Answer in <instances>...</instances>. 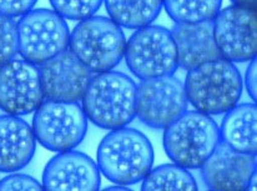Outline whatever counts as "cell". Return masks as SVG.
<instances>
[{"label":"cell","instance_id":"1","mask_svg":"<svg viewBox=\"0 0 257 191\" xmlns=\"http://www.w3.org/2000/svg\"><path fill=\"white\" fill-rule=\"evenodd\" d=\"M96 165L99 171L114 184H138L153 169V144L136 129L125 126L110 130L99 144Z\"/></svg>","mask_w":257,"mask_h":191},{"label":"cell","instance_id":"2","mask_svg":"<svg viewBox=\"0 0 257 191\" xmlns=\"http://www.w3.org/2000/svg\"><path fill=\"white\" fill-rule=\"evenodd\" d=\"M80 102L87 120L97 128H125L136 116V82L120 71L96 73Z\"/></svg>","mask_w":257,"mask_h":191},{"label":"cell","instance_id":"3","mask_svg":"<svg viewBox=\"0 0 257 191\" xmlns=\"http://www.w3.org/2000/svg\"><path fill=\"white\" fill-rule=\"evenodd\" d=\"M184 86L195 110L221 115L238 104L243 82L235 63L221 58L187 70Z\"/></svg>","mask_w":257,"mask_h":191},{"label":"cell","instance_id":"4","mask_svg":"<svg viewBox=\"0 0 257 191\" xmlns=\"http://www.w3.org/2000/svg\"><path fill=\"white\" fill-rule=\"evenodd\" d=\"M220 143V129L211 115L186 110L164 129L163 145L174 164L200 169Z\"/></svg>","mask_w":257,"mask_h":191},{"label":"cell","instance_id":"5","mask_svg":"<svg viewBox=\"0 0 257 191\" xmlns=\"http://www.w3.org/2000/svg\"><path fill=\"white\" fill-rule=\"evenodd\" d=\"M126 38L122 28L106 17L80 20L69 38V50L92 74L112 70L124 59Z\"/></svg>","mask_w":257,"mask_h":191},{"label":"cell","instance_id":"6","mask_svg":"<svg viewBox=\"0 0 257 191\" xmlns=\"http://www.w3.org/2000/svg\"><path fill=\"white\" fill-rule=\"evenodd\" d=\"M33 133L39 144L54 153L73 150L87 131V118L79 103L45 99L34 112Z\"/></svg>","mask_w":257,"mask_h":191},{"label":"cell","instance_id":"7","mask_svg":"<svg viewBox=\"0 0 257 191\" xmlns=\"http://www.w3.org/2000/svg\"><path fill=\"white\" fill-rule=\"evenodd\" d=\"M124 58L128 70L140 80L174 75L179 69L171 32L159 25L136 29L126 41Z\"/></svg>","mask_w":257,"mask_h":191},{"label":"cell","instance_id":"8","mask_svg":"<svg viewBox=\"0 0 257 191\" xmlns=\"http://www.w3.org/2000/svg\"><path fill=\"white\" fill-rule=\"evenodd\" d=\"M17 30L18 54L35 65L69 48V25L54 10L32 9L20 17Z\"/></svg>","mask_w":257,"mask_h":191},{"label":"cell","instance_id":"9","mask_svg":"<svg viewBox=\"0 0 257 191\" xmlns=\"http://www.w3.org/2000/svg\"><path fill=\"white\" fill-rule=\"evenodd\" d=\"M185 86L174 75L141 80L136 84V116L146 126L165 129L187 110Z\"/></svg>","mask_w":257,"mask_h":191},{"label":"cell","instance_id":"10","mask_svg":"<svg viewBox=\"0 0 257 191\" xmlns=\"http://www.w3.org/2000/svg\"><path fill=\"white\" fill-rule=\"evenodd\" d=\"M216 45L222 59L246 63L257 54V9L232 4L212 19Z\"/></svg>","mask_w":257,"mask_h":191},{"label":"cell","instance_id":"11","mask_svg":"<svg viewBox=\"0 0 257 191\" xmlns=\"http://www.w3.org/2000/svg\"><path fill=\"white\" fill-rule=\"evenodd\" d=\"M44 100L39 66L15 58L0 66L2 112L15 116L32 114Z\"/></svg>","mask_w":257,"mask_h":191},{"label":"cell","instance_id":"12","mask_svg":"<svg viewBox=\"0 0 257 191\" xmlns=\"http://www.w3.org/2000/svg\"><path fill=\"white\" fill-rule=\"evenodd\" d=\"M207 189L245 191L255 185L256 155L241 153L220 140L209 159L200 167Z\"/></svg>","mask_w":257,"mask_h":191},{"label":"cell","instance_id":"13","mask_svg":"<svg viewBox=\"0 0 257 191\" xmlns=\"http://www.w3.org/2000/svg\"><path fill=\"white\" fill-rule=\"evenodd\" d=\"M44 97L54 102L79 103L92 73L69 49L40 64Z\"/></svg>","mask_w":257,"mask_h":191},{"label":"cell","instance_id":"14","mask_svg":"<svg viewBox=\"0 0 257 191\" xmlns=\"http://www.w3.org/2000/svg\"><path fill=\"white\" fill-rule=\"evenodd\" d=\"M99 167L96 162L80 151L58 153L49 160L43 171V190L96 191L100 189Z\"/></svg>","mask_w":257,"mask_h":191},{"label":"cell","instance_id":"15","mask_svg":"<svg viewBox=\"0 0 257 191\" xmlns=\"http://www.w3.org/2000/svg\"><path fill=\"white\" fill-rule=\"evenodd\" d=\"M170 32L176 45L179 68L187 71L222 58L216 45L212 20L176 23Z\"/></svg>","mask_w":257,"mask_h":191},{"label":"cell","instance_id":"16","mask_svg":"<svg viewBox=\"0 0 257 191\" xmlns=\"http://www.w3.org/2000/svg\"><path fill=\"white\" fill-rule=\"evenodd\" d=\"M37 150L33 129L22 116H0V172H15L32 161Z\"/></svg>","mask_w":257,"mask_h":191},{"label":"cell","instance_id":"17","mask_svg":"<svg viewBox=\"0 0 257 191\" xmlns=\"http://www.w3.org/2000/svg\"><path fill=\"white\" fill-rule=\"evenodd\" d=\"M220 129V140L230 148L246 154H257L256 103L236 104L225 113Z\"/></svg>","mask_w":257,"mask_h":191},{"label":"cell","instance_id":"18","mask_svg":"<svg viewBox=\"0 0 257 191\" xmlns=\"http://www.w3.org/2000/svg\"><path fill=\"white\" fill-rule=\"evenodd\" d=\"M110 19L125 29L150 25L163 10V0H104Z\"/></svg>","mask_w":257,"mask_h":191},{"label":"cell","instance_id":"19","mask_svg":"<svg viewBox=\"0 0 257 191\" xmlns=\"http://www.w3.org/2000/svg\"><path fill=\"white\" fill-rule=\"evenodd\" d=\"M197 182L191 172L176 164H165L151 169L141 180L143 191H196Z\"/></svg>","mask_w":257,"mask_h":191},{"label":"cell","instance_id":"20","mask_svg":"<svg viewBox=\"0 0 257 191\" xmlns=\"http://www.w3.org/2000/svg\"><path fill=\"white\" fill-rule=\"evenodd\" d=\"M222 0H163V8L175 23L212 20L221 10Z\"/></svg>","mask_w":257,"mask_h":191},{"label":"cell","instance_id":"21","mask_svg":"<svg viewBox=\"0 0 257 191\" xmlns=\"http://www.w3.org/2000/svg\"><path fill=\"white\" fill-rule=\"evenodd\" d=\"M54 12L68 20H80L92 17L101 8L104 0H49Z\"/></svg>","mask_w":257,"mask_h":191},{"label":"cell","instance_id":"22","mask_svg":"<svg viewBox=\"0 0 257 191\" xmlns=\"http://www.w3.org/2000/svg\"><path fill=\"white\" fill-rule=\"evenodd\" d=\"M18 55V30L14 18L0 14V66Z\"/></svg>","mask_w":257,"mask_h":191},{"label":"cell","instance_id":"23","mask_svg":"<svg viewBox=\"0 0 257 191\" xmlns=\"http://www.w3.org/2000/svg\"><path fill=\"white\" fill-rule=\"evenodd\" d=\"M40 191L43 185L25 174H12L0 180V191Z\"/></svg>","mask_w":257,"mask_h":191},{"label":"cell","instance_id":"24","mask_svg":"<svg viewBox=\"0 0 257 191\" xmlns=\"http://www.w3.org/2000/svg\"><path fill=\"white\" fill-rule=\"evenodd\" d=\"M38 0H0V14L10 18H20L32 9Z\"/></svg>","mask_w":257,"mask_h":191},{"label":"cell","instance_id":"25","mask_svg":"<svg viewBox=\"0 0 257 191\" xmlns=\"http://www.w3.org/2000/svg\"><path fill=\"white\" fill-rule=\"evenodd\" d=\"M257 56L250 60L245 77V86L253 103L257 102Z\"/></svg>","mask_w":257,"mask_h":191},{"label":"cell","instance_id":"26","mask_svg":"<svg viewBox=\"0 0 257 191\" xmlns=\"http://www.w3.org/2000/svg\"><path fill=\"white\" fill-rule=\"evenodd\" d=\"M230 2L236 5H243V7L256 8L257 9V0H230Z\"/></svg>","mask_w":257,"mask_h":191},{"label":"cell","instance_id":"27","mask_svg":"<svg viewBox=\"0 0 257 191\" xmlns=\"http://www.w3.org/2000/svg\"><path fill=\"white\" fill-rule=\"evenodd\" d=\"M105 190H106V191H109V190H124V191H130L131 189H130V187L125 186V185L116 184V186H109V187H106V189H105Z\"/></svg>","mask_w":257,"mask_h":191}]
</instances>
